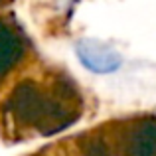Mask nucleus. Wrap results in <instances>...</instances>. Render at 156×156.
<instances>
[{"instance_id": "nucleus-1", "label": "nucleus", "mask_w": 156, "mask_h": 156, "mask_svg": "<svg viewBox=\"0 0 156 156\" xmlns=\"http://www.w3.org/2000/svg\"><path fill=\"white\" fill-rule=\"evenodd\" d=\"M10 105H12V113L20 121L38 125L42 130L44 126H53L51 130H57L67 125V122L61 121L65 117V111H61V107L55 101L44 97L30 83H24L16 89L10 99Z\"/></svg>"}, {"instance_id": "nucleus-2", "label": "nucleus", "mask_w": 156, "mask_h": 156, "mask_svg": "<svg viewBox=\"0 0 156 156\" xmlns=\"http://www.w3.org/2000/svg\"><path fill=\"white\" fill-rule=\"evenodd\" d=\"M75 51L81 63L95 73H113L122 63L119 51L99 40H79Z\"/></svg>"}, {"instance_id": "nucleus-3", "label": "nucleus", "mask_w": 156, "mask_h": 156, "mask_svg": "<svg viewBox=\"0 0 156 156\" xmlns=\"http://www.w3.org/2000/svg\"><path fill=\"white\" fill-rule=\"evenodd\" d=\"M22 55V44L16 38V34L0 24V77L16 63Z\"/></svg>"}, {"instance_id": "nucleus-4", "label": "nucleus", "mask_w": 156, "mask_h": 156, "mask_svg": "<svg viewBox=\"0 0 156 156\" xmlns=\"http://www.w3.org/2000/svg\"><path fill=\"white\" fill-rule=\"evenodd\" d=\"M133 156H156V121L146 122L136 130L130 142Z\"/></svg>"}]
</instances>
